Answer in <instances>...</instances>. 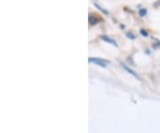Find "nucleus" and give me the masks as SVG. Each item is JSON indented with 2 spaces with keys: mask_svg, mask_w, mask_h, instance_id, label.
I'll list each match as a JSON object with an SVG mask.
<instances>
[{
  "mask_svg": "<svg viewBox=\"0 0 160 133\" xmlns=\"http://www.w3.org/2000/svg\"><path fill=\"white\" fill-rule=\"evenodd\" d=\"M89 63H93V64H97L99 66H102V67H106L108 62L103 60V59H100V58H95V57H89L88 59Z\"/></svg>",
  "mask_w": 160,
  "mask_h": 133,
  "instance_id": "1",
  "label": "nucleus"
},
{
  "mask_svg": "<svg viewBox=\"0 0 160 133\" xmlns=\"http://www.w3.org/2000/svg\"><path fill=\"white\" fill-rule=\"evenodd\" d=\"M101 39H102L103 41L107 42V43L112 44V45H113V46H118V44H117V42H116L114 40L110 39V38H109V37H108V36H105V35H103V36H102V37H101Z\"/></svg>",
  "mask_w": 160,
  "mask_h": 133,
  "instance_id": "2",
  "label": "nucleus"
},
{
  "mask_svg": "<svg viewBox=\"0 0 160 133\" xmlns=\"http://www.w3.org/2000/svg\"><path fill=\"white\" fill-rule=\"evenodd\" d=\"M98 22H99V19L95 15H92V14L89 15V23H90V25H95V24H97Z\"/></svg>",
  "mask_w": 160,
  "mask_h": 133,
  "instance_id": "3",
  "label": "nucleus"
},
{
  "mask_svg": "<svg viewBox=\"0 0 160 133\" xmlns=\"http://www.w3.org/2000/svg\"><path fill=\"white\" fill-rule=\"evenodd\" d=\"M122 67H123V68H124V69H125V70H126V71H127V72H129V73H131L132 75V76H134V77H135V78H137V79H140V77H139V76H138L137 73H135V72H133V71H132V70L129 69V68H128V67H127V66H126V65H125V64H122Z\"/></svg>",
  "mask_w": 160,
  "mask_h": 133,
  "instance_id": "4",
  "label": "nucleus"
},
{
  "mask_svg": "<svg viewBox=\"0 0 160 133\" xmlns=\"http://www.w3.org/2000/svg\"><path fill=\"white\" fill-rule=\"evenodd\" d=\"M93 4H94V6H96V7H97V8H98V9H99V10H100V11H102V13H103L104 14H106V15H107V14H109V13H108V12L106 11L105 9H103V8H102V7L99 6L98 4H96V3H93Z\"/></svg>",
  "mask_w": 160,
  "mask_h": 133,
  "instance_id": "5",
  "label": "nucleus"
},
{
  "mask_svg": "<svg viewBox=\"0 0 160 133\" xmlns=\"http://www.w3.org/2000/svg\"><path fill=\"white\" fill-rule=\"evenodd\" d=\"M140 32H141V34L142 35L143 37H148V35H149L148 34V32H147V31H146L144 29H141V30H140Z\"/></svg>",
  "mask_w": 160,
  "mask_h": 133,
  "instance_id": "6",
  "label": "nucleus"
},
{
  "mask_svg": "<svg viewBox=\"0 0 160 133\" xmlns=\"http://www.w3.org/2000/svg\"><path fill=\"white\" fill-rule=\"evenodd\" d=\"M146 10H144V9H142V10H140V12H139V13H140V15L141 16H145L146 15Z\"/></svg>",
  "mask_w": 160,
  "mask_h": 133,
  "instance_id": "7",
  "label": "nucleus"
}]
</instances>
